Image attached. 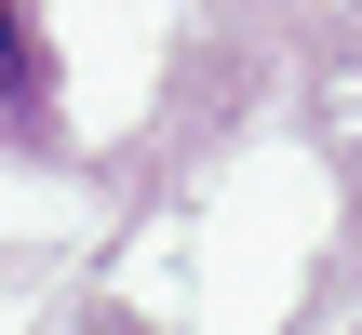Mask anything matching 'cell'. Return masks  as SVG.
<instances>
[{
    "label": "cell",
    "instance_id": "6da1fadb",
    "mask_svg": "<svg viewBox=\"0 0 362 335\" xmlns=\"http://www.w3.org/2000/svg\"><path fill=\"white\" fill-rule=\"evenodd\" d=\"M13 94H27V13L0 0V107H13Z\"/></svg>",
    "mask_w": 362,
    "mask_h": 335
}]
</instances>
